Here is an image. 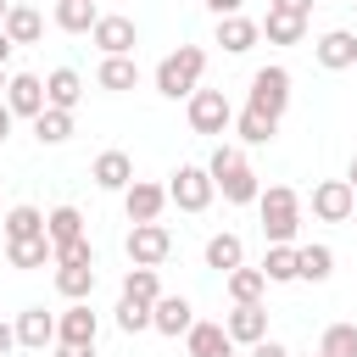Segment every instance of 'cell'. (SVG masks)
Listing matches in <instances>:
<instances>
[{
  "label": "cell",
  "mask_w": 357,
  "mask_h": 357,
  "mask_svg": "<svg viewBox=\"0 0 357 357\" xmlns=\"http://www.w3.org/2000/svg\"><path fill=\"white\" fill-rule=\"evenodd\" d=\"M184 346H190V357H234V340L223 324H190Z\"/></svg>",
  "instance_id": "ac0fdd59"
},
{
  "label": "cell",
  "mask_w": 357,
  "mask_h": 357,
  "mask_svg": "<svg viewBox=\"0 0 357 357\" xmlns=\"http://www.w3.org/2000/svg\"><path fill=\"white\" fill-rule=\"evenodd\" d=\"M95 84H100V89H112V95L134 89V84H139V67H134V56H106V61H100V73H95Z\"/></svg>",
  "instance_id": "cb8c5ba5"
},
{
  "label": "cell",
  "mask_w": 357,
  "mask_h": 357,
  "mask_svg": "<svg viewBox=\"0 0 357 357\" xmlns=\"http://www.w3.org/2000/svg\"><path fill=\"white\" fill-rule=\"evenodd\" d=\"M6 106H11V117H39L45 112V78L39 73H11Z\"/></svg>",
  "instance_id": "30bf717a"
},
{
  "label": "cell",
  "mask_w": 357,
  "mask_h": 357,
  "mask_svg": "<svg viewBox=\"0 0 357 357\" xmlns=\"http://www.w3.org/2000/svg\"><path fill=\"white\" fill-rule=\"evenodd\" d=\"M89 39L100 45V56H128V50L139 45V28H134V17H117V11H106V17H95Z\"/></svg>",
  "instance_id": "9c48e42d"
},
{
  "label": "cell",
  "mask_w": 357,
  "mask_h": 357,
  "mask_svg": "<svg viewBox=\"0 0 357 357\" xmlns=\"http://www.w3.org/2000/svg\"><path fill=\"white\" fill-rule=\"evenodd\" d=\"M201 73H206V50L201 45H178V50H167L162 61H156V89L167 95V100H190L195 89H201Z\"/></svg>",
  "instance_id": "7a4b0ae2"
},
{
  "label": "cell",
  "mask_w": 357,
  "mask_h": 357,
  "mask_svg": "<svg viewBox=\"0 0 357 357\" xmlns=\"http://www.w3.org/2000/svg\"><path fill=\"white\" fill-rule=\"evenodd\" d=\"M56 357H95V346H61L56 340Z\"/></svg>",
  "instance_id": "7bdbcfd3"
},
{
  "label": "cell",
  "mask_w": 357,
  "mask_h": 357,
  "mask_svg": "<svg viewBox=\"0 0 357 357\" xmlns=\"http://www.w3.org/2000/svg\"><path fill=\"white\" fill-rule=\"evenodd\" d=\"M357 212V190L346 184V178H324V184H312V218H324V223H346Z\"/></svg>",
  "instance_id": "ba28073f"
},
{
  "label": "cell",
  "mask_w": 357,
  "mask_h": 357,
  "mask_svg": "<svg viewBox=\"0 0 357 357\" xmlns=\"http://www.w3.org/2000/svg\"><path fill=\"white\" fill-rule=\"evenodd\" d=\"M312 56H318V67H329V73H340V67H357V33H346V28H329V33L312 45Z\"/></svg>",
  "instance_id": "2e32d148"
},
{
  "label": "cell",
  "mask_w": 357,
  "mask_h": 357,
  "mask_svg": "<svg viewBox=\"0 0 357 357\" xmlns=\"http://www.w3.org/2000/svg\"><path fill=\"white\" fill-rule=\"evenodd\" d=\"M257 39H262V28H257L251 17H218V45H223L229 56H245Z\"/></svg>",
  "instance_id": "44dd1931"
},
{
  "label": "cell",
  "mask_w": 357,
  "mask_h": 357,
  "mask_svg": "<svg viewBox=\"0 0 357 357\" xmlns=\"http://www.w3.org/2000/svg\"><path fill=\"white\" fill-rule=\"evenodd\" d=\"M17 346H28V351L56 346V318H50L45 307H22V312H17Z\"/></svg>",
  "instance_id": "9a60e30c"
},
{
  "label": "cell",
  "mask_w": 357,
  "mask_h": 357,
  "mask_svg": "<svg viewBox=\"0 0 357 357\" xmlns=\"http://www.w3.org/2000/svg\"><path fill=\"white\" fill-rule=\"evenodd\" d=\"M95 335H100V318L89 312V301H73V307L56 318V340H61V346H95Z\"/></svg>",
  "instance_id": "7c38bea8"
},
{
  "label": "cell",
  "mask_w": 357,
  "mask_h": 357,
  "mask_svg": "<svg viewBox=\"0 0 357 357\" xmlns=\"http://www.w3.org/2000/svg\"><path fill=\"white\" fill-rule=\"evenodd\" d=\"M340 6H351V0H340Z\"/></svg>",
  "instance_id": "681fc988"
},
{
  "label": "cell",
  "mask_w": 357,
  "mask_h": 357,
  "mask_svg": "<svg viewBox=\"0 0 357 357\" xmlns=\"http://www.w3.org/2000/svg\"><path fill=\"white\" fill-rule=\"evenodd\" d=\"M318 357H357V324H329L318 335Z\"/></svg>",
  "instance_id": "1f68e13d"
},
{
  "label": "cell",
  "mask_w": 357,
  "mask_h": 357,
  "mask_svg": "<svg viewBox=\"0 0 357 357\" xmlns=\"http://www.w3.org/2000/svg\"><path fill=\"white\" fill-rule=\"evenodd\" d=\"M56 268H95V245H89V240L61 245V251H56Z\"/></svg>",
  "instance_id": "74e56055"
},
{
  "label": "cell",
  "mask_w": 357,
  "mask_h": 357,
  "mask_svg": "<svg viewBox=\"0 0 357 357\" xmlns=\"http://www.w3.org/2000/svg\"><path fill=\"white\" fill-rule=\"evenodd\" d=\"M11 139V106H0V145Z\"/></svg>",
  "instance_id": "ee69618b"
},
{
  "label": "cell",
  "mask_w": 357,
  "mask_h": 357,
  "mask_svg": "<svg viewBox=\"0 0 357 357\" xmlns=\"http://www.w3.org/2000/svg\"><path fill=\"white\" fill-rule=\"evenodd\" d=\"M45 234V212L39 206H11L6 212V245L11 240H39Z\"/></svg>",
  "instance_id": "f1b7e54d"
},
{
  "label": "cell",
  "mask_w": 357,
  "mask_h": 357,
  "mask_svg": "<svg viewBox=\"0 0 357 357\" xmlns=\"http://www.w3.org/2000/svg\"><path fill=\"white\" fill-rule=\"evenodd\" d=\"M329 273H335V251H329V245H296V279L324 284Z\"/></svg>",
  "instance_id": "d4e9b609"
},
{
  "label": "cell",
  "mask_w": 357,
  "mask_h": 357,
  "mask_svg": "<svg viewBox=\"0 0 357 357\" xmlns=\"http://www.w3.org/2000/svg\"><path fill=\"white\" fill-rule=\"evenodd\" d=\"M6 84H11V78H6V67H0V89H6Z\"/></svg>",
  "instance_id": "c3c4849f"
},
{
  "label": "cell",
  "mask_w": 357,
  "mask_h": 357,
  "mask_svg": "<svg viewBox=\"0 0 357 357\" xmlns=\"http://www.w3.org/2000/svg\"><path fill=\"white\" fill-rule=\"evenodd\" d=\"M95 17H100V11H95L89 0H56V28H61V33H89Z\"/></svg>",
  "instance_id": "4dcf8cb0"
},
{
  "label": "cell",
  "mask_w": 357,
  "mask_h": 357,
  "mask_svg": "<svg viewBox=\"0 0 357 357\" xmlns=\"http://www.w3.org/2000/svg\"><path fill=\"white\" fill-rule=\"evenodd\" d=\"M0 33H6L11 45H33V39L45 33V17H39L33 6H11V11H6V22H0Z\"/></svg>",
  "instance_id": "603a6c76"
},
{
  "label": "cell",
  "mask_w": 357,
  "mask_h": 357,
  "mask_svg": "<svg viewBox=\"0 0 357 357\" xmlns=\"http://www.w3.org/2000/svg\"><path fill=\"white\" fill-rule=\"evenodd\" d=\"M45 240H50V251L84 240V212H78V206H56V212H45Z\"/></svg>",
  "instance_id": "ffe728a7"
},
{
  "label": "cell",
  "mask_w": 357,
  "mask_h": 357,
  "mask_svg": "<svg viewBox=\"0 0 357 357\" xmlns=\"http://www.w3.org/2000/svg\"><path fill=\"white\" fill-rule=\"evenodd\" d=\"M84 100V78L73 73V67H56L50 78H45V106H56V112H73Z\"/></svg>",
  "instance_id": "d6986e66"
},
{
  "label": "cell",
  "mask_w": 357,
  "mask_h": 357,
  "mask_svg": "<svg viewBox=\"0 0 357 357\" xmlns=\"http://www.w3.org/2000/svg\"><path fill=\"white\" fill-rule=\"evenodd\" d=\"M167 251H173L167 223H134V229H128V262H134V268H162Z\"/></svg>",
  "instance_id": "8992f818"
},
{
  "label": "cell",
  "mask_w": 357,
  "mask_h": 357,
  "mask_svg": "<svg viewBox=\"0 0 357 357\" xmlns=\"http://www.w3.org/2000/svg\"><path fill=\"white\" fill-rule=\"evenodd\" d=\"M212 173L206 167H195V162H184L178 173H173V184H167V201L178 206V212H206L212 206Z\"/></svg>",
  "instance_id": "5b68a950"
},
{
  "label": "cell",
  "mask_w": 357,
  "mask_h": 357,
  "mask_svg": "<svg viewBox=\"0 0 357 357\" xmlns=\"http://www.w3.org/2000/svg\"><path fill=\"white\" fill-rule=\"evenodd\" d=\"M346 184H351V190H357V156H351V167H346Z\"/></svg>",
  "instance_id": "bcb514c9"
},
{
  "label": "cell",
  "mask_w": 357,
  "mask_h": 357,
  "mask_svg": "<svg viewBox=\"0 0 357 357\" xmlns=\"http://www.w3.org/2000/svg\"><path fill=\"white\" fill-rule=\"evenodd\" d=\"M190 324H195V307L184 296H156V307H151V329L156 335H190Z\"/></svg>",
  "instance_id": "5bb4252c"
},
{
  "label": "cell",
  "mask_w": 357,
  "mask_h": 357,
  "mask_svg": "<svg viewBox=\"0 0 357 357\" xmlns=\"http://www.w3.org/2000/svg\"><path fill=\"white\" fill-rule=\"evenodd\" d=\"M223 329H229L234 346H257V340H268V307L262 301H245V307H234L223 318Z\"/></svg>",
  "instance_id": "4fadbf2b"
},
{
  "label": "cell",
  "mask_w": 357,
  "mask_h": 357,
  "mask_svg": "<svg viewBox=\"0 0 357 357\" xmlns=\"http://www.w3.org/2000/svg\"><path fill=\"white\" fill-rule=\"evenodd\" d=\"M268 11H290V17H307L312 0H268Z\"/></svg>",
  "instance_id": "f35d334b"
},
{
  "label": "cell",
  "mask_w": 357,
  "mask_h": 357,
  "mask_svg": "<svg viewBox=\"0 0 357 357\" xmlns=\"http://www.w3.org/2000/svg\"><path fill=\"white\" fill-rule=\"evenodd\" d=\"M206 268H218V273H234V268H245V240L240 234H212L206 240Z\"/></svg>",
  "instance_id": "7402d4cb"
},
{
  "label": "cell",
  "mask_w": 357,
  "mask_h": 357,
  "mask_svg": "<svg viewBox=\"0 0 357 357\" xmlns=\"http://www.w3.org/2000/svg\"><path fill=\"white\" fill-rule=\"evenodd\" d=\"M206 6H212L218 17H240V6H245V0H206Z\"/></svg>",
  "instance_id": "60d3db41"
},
{
  "label": "cell",
  "mask_w": 357,
  "mask_h": 357,
  "mask_svg": "<svg viewBox=\"0 0 357 357\" xmlns=\"http://www.w3.org/2000/svg\"><path fill=\"white\" fill-rule=\"evenodd\" d=\"M257 206H262V234H268V245H290L296 229H301V195H296L290 184H268V190L257 195Z\"/></svg>",
  "instance_id": "3957f363"
},
{
  "label": "cell",
  "mask_w": 357,
  "mask_h": 357,
  "mask_svg": "<svg viewBox=\"0 0 357 357\" xmlns=\"http://www.w3.org/2000/svg\"><path fill=\"white\" fill-rule=\"evenodd\" d=\"M251 112H262V117H284V106H290V67H257L251 73V100H245Z\"/></svg>",
  "instance_id": "277c9868"
},
{
  "label": "cell",
  "mask_w": 357,
  "mask_h": 357,
  "mask_svg": "<svg viewBox=\"0 0 357 357\" xmlns=\"http://www.w3.org/2000/svg\"><path fill=\"white\" fill-rule=\"evenodd\" d=\"M56 290H61L67 301H84V296L95 290V268H56Z\"/></svg>",
  "instance_id": "d590c367"
},
{
  "label": "cell",
  "mask_w": 357,
  "mask_h": 357,
  "mask_svg": "<svg viewBox=\"0 0 357 357\" xmlns=\"http://www.w3.org/2000/svg\"><path fill=\"white\" fill-rule=\"evenodd\" d=\"M206 173H212V190H223V201H229V206H245V201H257V195H262V184H257L251 162L240 156V145H218V151H212V162H206Z\"/></svg>",
  "instance_id": "6da1fadb"
},
{
  "label": "cell",
  "mask_w": 357,
  "mask_h": 357,
  "mask_svg": "<svg viewBox=\"0 0 357 357\" xmlns=\"http://www.w3.org/2000/svg\"><path fill=\"white\" fill-rule=\"evenodd\" d=\"M117 329H123V335H139V329H151V307L123 296V301H117Z\"/></svg>",
  "instance_id": "8d00e7d4"
},
{
  "label": "cell",
  "mask_w": 357,
  "mask_h": 357,
  "mask_svg": "<svg viewBox=\"0 0 357 357\" xmlns=\"http://www.w3.org/2000/svg\"><path fill=\"white\" fill-rule=\"evenodd\" d=\"M123 296H128V301H145V307H156V296H162V279H156V268H128V279H123Z\"/></svg>",
  "instance_id": "e575fe53"
},
{
  "label": "cell",
  "mask_w": 357,
  "mask_h": 357,
  "mask_svg": "<svg viewBox=\"0 0 357 357\" xmlns=\"http://www.w3.org/2000/svg\"><path fill=\"white\" fill-rule=\"evenodd\" d=\"M33 139H39V145H67V139H73V112L45 106V112L33 117Z\"/></svg>",
  "instance_id": "4316f807"
},
{
  "label": "cell",
  "mask_w": 357,
  "mask_h": 357,
  "mask_svg": "<svg viewBox=\"0 0 357 357\" xmlns=\"http://www.w3.org/2000/svg\"><path fill=\"white\" fill-rule=\"evenodd\" d=\"M223 284H229V301H234V307H245V301H262V290H268L262 268H234V273H223Z\"/></svg>",
  "instance_id": "83f0119b"
},
{
  "label": "cell",
  "mask_w": 357,
  "mask_h": 357,
  "mask_svg": "<svg viewBox=\"0 0 357 357\" xmlns=\"http://www.w3.org/2000/svg\"><path fill=\"white\" fill-rule=\"evenodd\" d=\"M234 134H240V139H245V145H268V139H273V134H279V123H273V117H262V112H251V106H245V112H240V117H234Z\"/></svg>",
  "instance_id": "d6a6232c"
},
{
  "label": "cell",
  "mask_w": 357,
  "mask_h": 357,
  "mask_svg": "<svg viewBox=\"0 0 357 357\" xmlns=\"http://www.w3.org/2000/svg\"><path fill=\"white\" fill-rule=\"evenodd\" d=\"M6 262H11V268H45V262H56V251H50L45 234H39V240H11V245H6Z\"/></svg>",
  "instance_id": "f546056e"
},
{
  "label": "cell",
  "mask_w": 357,
  "mask_h": 357,
  "mask_svg": "<svg viewBox=\"0 0 357 357\" xmlns=\"http://www.w3.org/2000/svg\"><path fill=\"white\" fill-rule=\"evenodd\" d=\"M11 346H17V324H6V318H0V357H6Z\"/></svg>",
  "instance_id": "b9f144b4"
},
{
  "label": "cell",
  "mask_w": 357,
  "mask_h": 357,
  "mask_svg": "<svg viewBox=\"0 0 357 357\" xmlns=\"http://www.w3.org/2000/svg\"><path fill=\"white\" fill-rule=\"evenodd\" d=\"M229 123H234V106H229L223 89H195L190 95V128L195 134H223Z\"/></svg>",
  "instance_id": "52a82bcc"
},
{
  "label": "cell",
  "mask_w": 357,
  "mask_h": 357,
  "mask_svg": "<svg viewBox=\"0 0 357 357\" xmlns=\"http://www.w3.org/2000/svg\"><path fill=\"white\" fill-rule=\"evenodd\" d=\"M251 357H290V351H284L279 340H257V346H251Z\"/></svg>",
  "instance_id": "ab89813d"
},
{
  "label": "cell",
  "mask_w": 357,
  "mask_h": 357,
  "mask_svg": "<svg viewBox=\"0 0 357 357\" xmlns=\"http://www.w3.org/2000/svg\"><path fill=\"white\" fill-rule=\"evenodd\" d=\"M89 178H95L100 190H128V184H134V162H128V151H100L95 167H89Z\"/></svg>",
  "instance_id": "e0dca14e"
},
{
  "label": "cell",
  "mask_w": 357,
  "mask_h": 357,
  "mask_svg": "<svg viewBox=\"0 0 357 357\" xmlns=\"http://www.w3.org/2000/svg\"><path fill=\"white\" fill-rule=\"evenodd\" d=\"M262 279H268V284H290V279H296V245H268Z\"/></svg>",
  "instance_id": "836d02e7"
},
{
  "label": "cell",
  "mask_w": 357,
  "mask_h": 357,
  "mask_svg": "<svg viewBox=\"0 0 357 357\" xmlns=\"http://www.w3.org/2000/svg\"><path fill=\"white\" fill-rule=\"evenodd\" d=\"M257 28L268 33V45H301V33H307V17H290V11H268Z\"/></svg>",
  "instance_id": "484cf974"
},
{
  "label": "cell",
  "mask_w": 357,
  "mask_h": 357,
  "mask_svg": "<svg viewBox=\"0 0 357 357\" xmlns=\"http://www.w3.org/2000/svg\"><path fill=\"white\" fill-rule=\"evenodd\" d=\"M6 56H11V39H6V33H0V67H6Z\"/></svg>",
  "instance_id": "f6af8a7d"
},
{
  "label": "cell",
  "mask_w": 357,
  "mask_h": 357,
  "mask_svg": "<svg viewBox=\"0 0 357 357\" xmlns=\"http://www.w3.org/2000/svg\"><path fill=\"white\" fill-rule=\"evenodd\" d=\"M89 6H95V0H89Z\"/></svg>",
  "instance_id": "f907efd6"
},
{
  "label": "cell",
  "mask_w": 357,
  "mask_h": 357,
  "mask_svg": "<svg viewBox=\"0 0 357 357\" xmlns=\"http://www.w3.org/2000/svg\"><path fill=\"white\" fill-rule=\"evenodd\" d=\"M6 11H11V0H0V22H6Z\"/></svg>",
  "instance_id": "7dc6e473"
},
{
  "label": "cell",
  "mask_w": 357,
  "mask_h": 357,
  "mask_svg": "<svg viewBox=\"0 0 357 357\" xmlns=\"http://www.w3.org/2000/svg\"><path fill=\"white\" fill-rule=\"evenodd\" d=\"M162 206H167V190H162V184L134 178V184L123 190V212H128V223H156V218H162Z\"/></svg>",
  "instance_id": "8fae6325"
}]
</instances>
